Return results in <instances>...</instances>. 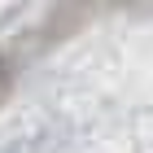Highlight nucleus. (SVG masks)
Masks as SVG:
<instances>
[]
</instances>
